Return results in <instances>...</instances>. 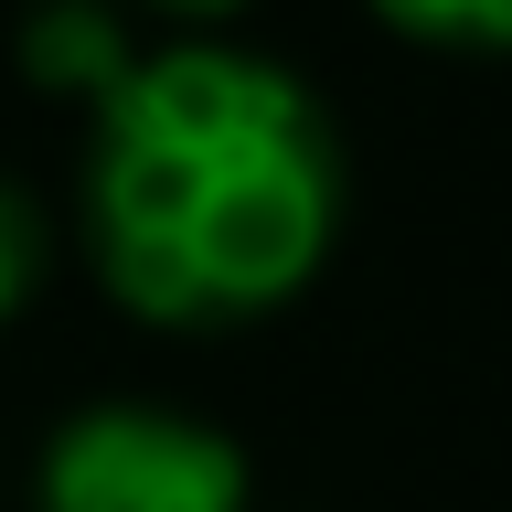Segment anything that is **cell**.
<instances>
[{
    "mask_svg": "<svg viewBox=\"0 0 512 512\" xmlns=\"http://www.w3.org/2000/svg\"><path fill=\"white\" fill-rule=\"evenodd\" d=\"M342 235V150L320 96L267 54L171 43L96 107L86 246L150 331H235L288 310Z\"/></svg>",
    "mask_w": 512,
    "mask_h": 512,
    "instance_id": "6da1fadb",
    "label": "cell"
},
{
    "mask_svg": "<svg viewBox=\"0 0 512 512\" xmlns=\"http://www.w3.org/2000/svg\"><path fill=\"white\" fill-rule=\"evenodd\" d=\"M246 448L171 406H86L64 416L43 470H32V512H246Z\"/></svg>",
    "mask_w": 512,
    "mask_h": 512,
    "instance_id": "7a4b0ae2",
    "label": "cell"
},
{
    "mask_svg": "<svg viewBox=\"0 0 512 512\" xmlns=\"http://www.w3.org/2000/svg\"><path fill=\"white\" fill-rule=\"evenodd\" d=\"M22 64H32V86L107 107V86H118L139 54H128V32H118V11H107V0H32V22H22Z\"/></svg>",
    "mask_w": 512,
    "mask_h": 512,
    "instance_id": "3957f363",
    "label": "cell"
},
{
    "mask_svg": "<svg viewBox=\"0 0 512 512\" xmlns=\"http://www.w3.org/2000/svg\"><path fill=\"white\" fill-rule=\"evenodd\" d=\"M374 22L427 54H512V0H374Z\"/></svg>",
    "mask_w": 512,
    "mask_h": 512,
    "instance_id": "277c9868",
    "label": "cell"
},
{
    "mask_svg": "<svg viewBox=\"0 0 512 512\" xmlns=\"http://www.w3.org/2000/svg\"><path fill=\"white\" fill-rule=\"evenodd\" d=\"M32 278H43V214H32L22 192L0 182V320L32 299Z\"/></svg>",
    "mask_w": 512,
    "mask_h": 512,
    "instance_id": "5b68a950",
    "label": "cell"
},
{
    "mask_svg": "<svg viewBox=\"0 0 512 512\" xmlns=\"http://www.w3.org/2000/svg\"><path fill=\"white\" fill-rule=\"evenodd\" d=\"M150 11H171V22H224V11H246V0H150Z\"/></svg>",
    "mask_w": 512,
    "mask_h": 512,
    "instance_id": "8992f818",
    "label": "cell"
}]
</instances>
